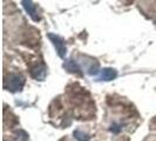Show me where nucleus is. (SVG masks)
<instances>
[{"label": "nucleus", "mask_w": 156, "mask_h": 141, "mask_svg": "<svg viewBox=\"0 0 156 141\" xmlns=\"http://www.w3.org/2000/svg\"><path fill=\"white\" fill-rule=\"evenodd\" d=\"M23 85H25V78H23L21 74L13 73V74H11L5 80L4 87L7 91H11V92H18V91H21Z\"/></svg>", "instance_id": "1"}, {"label": "nucleus", "mask_w": 156, "mask_h": 141, "mask_svg": "<svg viewBox=\"0 0 156 141\" xmlns=\"http://www.w3.org/2000/svg\"><path fill=\"white\" fill-rule=\"evenodd\" d=\"M48 38L51 39V41L53 42L54 47L56 48V52H58L59 56L65 59L66 54H67V47L65 45V41H63L62 38L59 37V35H56V34H53V33H49L48 34Z\"/></svg>", "instance_id": "2"}, {"label": "nucleus", "mask_w": 156, "mask_h": 141, "mask_svg": "<svg viewBox=\"0 0 156 141\" xmlns=\"http://www.w3.org/2000/svg\"><path fill=\"white\" fill-rule=\"evenodd\" d=\"M31 74L35 80H39V81L45 80V78H46V75H47L46 66H45V65H38V66L33 67L31 70Z\"/></svg>", "instance_id": "3"}, {"label": "nucleus", "mask_w": 156, "mask_h": 141, "mask_svg": "<svg viewBox=\"0 0 156 141\" xmlns=\"http://www.w3.org/2000/svg\"><path fill=\"white\" fill-rule=\"evenodd\" d=\"M21 4H23V8L26 9V12L30 14V16H31L32 19L34 21H38L39 20V16L37 13V5H34L32 1H27V0L21 1Z\"/></svg>", "instance_id": "4"}, {"label": "nucleus", "mask_w": 156, "mask_h": 141, "mask_svg": "<svg viewBox=\"0 0 156 141\" xmlns=\"http://www.w3.org/2000/svg\"><path fill=\"white\" fill-rule=\"evenodd\" d=\"M117 75L116 70L114 68H103L101 70V75H100V80L103 81H110L113 79H115Z\"/></svg>", "instance_id": "5"}, {"label": "nucleus", "mask_w": 156, "mask_h": 141, "mask_svg": "<svg viewBox=\"0 0 156 141\" xmlns=\"http://www.w3.org/2000/svg\"><path fill=\"white\" fill-rule=\"evenodd\" d=\"M73 134H74V138L79 141H89V139H90L89 134L85 133V132H82V131H80V129L74 131V133Z\"/></svg>", "instance_id": "6"}, {"label": "nucleus", "mask_w": 156, "mask_h": 141, "mask_svg": "<svg viewBox=\"0 0 156 141\" xmlns=\"http://www.w3.org/2000/svg\"><path fill=\"white\" fill-rule=\"evenodd\" d=\"M63 67L66 68L67 70H69V72H79L80 70V67H79V65L74 60H68L67 63L63 65Z\"/></svg>", "instance_id": "7"}, {"label": "nucleus", "mask_w": 156, "mask_h": 141, "mask_svg": "<svg viewBox=\"0 0 156 141\" xmlns=\"http://www.w3.org/2000/svg\"><path fill=\"white\" fill-rule=\"evenodd\" d=\"M120 129H121V127L116 124H113L112 127H110V132H113V133H117V132H120Z\"/></svg>", "instance_id": "8"}]
</instances>
